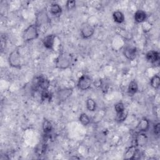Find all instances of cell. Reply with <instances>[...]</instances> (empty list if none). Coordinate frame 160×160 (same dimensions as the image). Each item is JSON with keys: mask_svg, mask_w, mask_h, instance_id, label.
Instances as JSON below:
<instances>
[{"mask_svg": "<svg viewBox=\"0 0 160 160\" xmlns=\"http://www.w3.org/2000/svg\"><path fill=\"white\" fill-rule=\"evenodd\" d=\"M73 59V56L71 53L61 51L55 59V66L59 69H66L72 64Z\"/></svg>", "mask_w": 160, "mask_h": 160, "instance_id": "1", "label": "cell"}, {"mask_svg": "<svg viewBox=\"0 0 160 160\" xmlns=\"http://www.w3.org/2000/svg\"><path fill=\"white\" fill-rule=\"evenodd\" d=\"M50 86L49 80L42 75L36 76L32 82V89L34 91H39L40 92L49 89Z\"/></svg>", "mask_w": 160, "mask_h": 160, "instance_id": "2", "label": "cell"}, {"mask_svg": "<svg viewBox=\"0 0 160 160\" xmlns=\"http://www.w3.org/2000/svg\"><path fill=\"white\" fill-rule=\"evenodd\" d=\"M39 26L36 24H32L28 26L22 32V39L25 42H29L37 39L39 36Z\"/></svg>", "mask_w": 160, "mask_h": 160, "instance_id": "3", "label": "cell"}, {"mask_svg": "<svg viewBox=\"0 0 160 160\" xmlns=\"http://www.w3.org/2000/svg\"><path fill=\"white\" fill-rule=\"evenodd\" d=\"M8 62L10 66L14 68H21V56L19 50L16 48L11 51L8 56Z\"/></svg>", "mask_w": 160, "mask_h": 160, "instance_id": "4", "label": "cell"}, {"mask_svg": "<svg viewBox=\"0 0 160 160\" xmlns=\"http://www.w3.org/2000/svg\"><path fill=\"white\" fill-rule=\"evenodd\" d=\"M92 84L91 78L88 74H82L78 79L77 86L79 89L81 91H86L89 89Z\"/></svg>", "mask_w": 160, "mask_h": 160, "instance_id": "5", "label": "cell"}, {"mask_svg": "<svg viewBox=\"0 0 160 160\" xmlns=\"http://www.w3.org/2000/svg\"><path fill=\"white\" fill-rule=\"evenodd\" d=\"M95 29L94 26H92L89 22H83L80 27V34L83 39L90 38L94 33Z\"/></svg>", "mask_w": 160, "mask_h": 160, "instance_id": "6", "label": "cell"}, {"mask_svg": "<svg viewBox=\"0 0 160 160\" xmlns=\"http://www.w3.org/2000/svg\"><path fill=\"white\" fill-rule=\"evenodd\" d=\"M73 89L72 88H64L60 89L56 93L57 99L59 102L67 100L72 94Z\"/></svg>", "mask_w": 160, "mask_h": 160, "instance_id": "7", "label": "cell"}, {"mask_svg": "<svg viewBox=\"0 0 160 160\" xmlns=\"http://www.w3.org/2000/svg\"><path fill=\"white\" fill-rule=\"evenodd\" d=\"M145 58L148 62L153 65L159 66V64L160 55L159 52L157 51L151 50L148 51L145 55Z\"/></svg>", "mask_w": 160, "mask_h": 160, "instance_id": "8", "label": "cell"}, {"mask_svg": "<svg viewBox=\"0 0 160 160\" xmlns=\"http://www.w3.org/2000/svg\"><path fill=\"white\" fill-rule=\"evenodd\" d=\"M49 18L47 14L46 9H42L39 11L36 15V24L40 27L42 25H44L48 22H49Z\"/></svg>", "mask_w": 160, "mask_h": 160, "instance_id": "9", "label": "cell"}, {"mask_svg": "<svg viewBox=\"0 0 160 160\" xmlns=\"http://www.w3.org/2000/svg\"><path fill=\"white\" fill-rule=\"evenodd\" d=\"M150 123L148 119L144 117L142 118L138 123L136 127L135 128V131L138 133L145 132L148 131L149 128Z\"/></svg>", "mask_w": 160, "mask_h": 160, "instance_id": "10", "label": "cell"}, {"mask_svg": "<svg viewBox=\"0 0 160 160\" xmlns=\"http://www.w3.org/2000/svg\"><path fill=\"white\" fill-rule=\"evenodd\" d=\"M123 55L129 61L134 60L137 55V49L134 46H126L122 51Z\"/></svg>", "mask_w": 160, "mask_h": 160, "instance_id": "11", "label": "cell"}, {"mask_svg": "<svg viewBox=\"0 0 160 160\" xmlns=\"http://www.w3.org/2000/svg\"><path fill=\"white\" fill-rule=\"evenodd\" d=\"M55 38H56V35L53 34H48L44 36L42 39V42L43 46L48 49L52 50L54 44Z\"/></svg>", "mask_w": 160, "mask_h": 160, "instance_id": "12", "label": "cell"}, {"mask_svg": "<svg viewBox=\"0 0 160 160\" xmlns=\"http://www.w3.org/2000/svg\"><path fill=\"white\" fill-rule=\"evenodd\" d=\"M148 18L147 14L142 10H137L134 14V19L137 23H144Z\"/></svg>", "mask_w": 160, "mask_h": 160, "instance_id": "13", "label": "cell"}, {"mask_svg": "<svg viewBox=\"0 0 160 160\" xmlns=\"http://www.w3.org/2000/svg\"><path fill=\"white\" fill-rule=\"evenodd\" d=\"M42 131L44 135H49L52 130V125L51 121L47 119H44L42 124Z\"/></svg>", "mask_w": 160, "mask_h": 160, "instance_id": "14", "label": "cell"}, {"mask_svg": "<svg viewBox=\"0 0 160 160\" xmlns=\"http://www.w3.org/2000/svg\"><path fill=\"white\" fill-rule=\"evenodd\" d=\"M49 12L52 15L59 16L61 15L62 12V8L58 3H52L50 5L49 7Z\"/></svg>", "mask_w": 160, "mask_h": 160, "instance_id": "15", "label": "cell"}, {"mask_svg": "<svg viewBox=\"0 0 160 160\" xmlns=\"http://www.w3.org/2000/svg\"><path fill=\"white\" fill-rule=\"evenodd\" d=\"M52 97H53V94L51 91H49V89L41 92L40 99L41 102H50L52 99Z\"/></svg>", "mask_w": 160, "mask_h": 160, "instance_id": "16", "label": "cell"}, {"mask_svg": "<svg viewBox=\"0 0 160 160\" xmlns=\"http://www.w3.org/2000/svg\"><path fill=\"white\" fill-rule=\"evenodd\" d=\"M138 91V84L135 80H132L128 87V93L129 96L134 95Z\"/></svg>", "mask_w": 160, "mask_h": 160, "instance_id": "17", "label": "cell"}, {"mask_svg": "<svg viewBox=\"0 0 160 160\" xmlns=\"http://www.w3.org/2000/svg\"><path fill=\"white\" fill-rule=\"evenodd\" d=\"M112 19L114 22L118 24L122 23L125 20L124 14L120 11H116L112 13Z\"/></svg>", "mask_w": 160, "mask_h": 160, "instance_id": "18", "label": "cell"}, {"mask_svg": "<svg viewBox=\"0 0 160 160\" xmlns=\"http://www.w3.org/2000/svg\"><path fill=\"white\" fill-rule=\"evenodd\" d=\"M148 140V138L146 136V134H144V132H140L138 133V136L135 139V143L136 146H143L145 145Z\"/></svg>", "mask_w": 160, "mask_h": 160, "instance_id": "19", "label": "cell"}, {"mask_svg": "<svg viewBox=\"0 0 160 160\" xmlns=\"http://www.w3.org/2000/svg\"><path fill=\"white\" fill-rule=\"evenodd\" d=\"M86 106L88 111L93 112L96 109L97 104L94 99H93L91 98H89L87 99L86 101Z\"/></svg>", "mask_w": 160, "mask_h": 160, "instance_id": "20", "label": "cell"}, {"mask_svg": "<svg viewBox=\"0 0 160 160\" xmlns=\"http://www.w3.org/2000/svg\"><path fill=\"white\" fill-rule=\"evenodd\" d=\"M136 148L134 146L129 147L127 151L125 152L124 155V158L126 159H134V154L136 152Z\"/></svg>", "mask_w": 160, "mask_h": 160, "instance_id": "21", "label": "cell"}, {"mask_svg": "<svg viewBox=\"0 0 160 160\" xmlns=\"http://www.w3.org/2000/svg\"><path fill=\"white\" fill-rule=\"evenodd\" d=\"M150 85L151 86L155 89H158L159 88L160 85V78L159 75L156 74L154 75L150 79Z\"/></svg>", "mask_w": 160, "mask_h": 160, "instance_id": "22", "label": "cell"}, {"mask_svg": "<svg viewBox=\"0 0 160 160\" xmlns=\"http://www.w3.org/2000/svg\"><path fill=\"white\" fill-rule=\"evenodd\" d=\"M79 121L81 122V124L84 126L88 125L90 122V119L89 116L84 112H82L79 115Z\"/></svg>", "mask_w": 160, "mask_h": 160, "instance_id": "23", "label": "cell"}, {"mask_svg": "<svg viewBox=\"0 0 160 160\" xmlns=\"http://www.w3.org/2000/svg\"><path fill=\"white\" fill-rule=\"evenodd\" d=\"M46 149V144L45 143H41L38 144L36 149V152L38 155H42L45 153Z\"/></svg>", "mask_w": 160, "mask_h": 160, "instance_id": "24", "label": "cell"}, {"mask_svg": "<svg viewBox=\"0 0 160 160\" xmlns=\"http://www.w3.org/2000/svg\"><path fill=\"white\" fill-rule=\"evenodd\" d=\"M114 110L116 113H121L125 111V106L122 102H118L114 105Z\"/></svg>", "mask_w": 160, "mask_h": 160, "instance_id": "25", "label": "cell"}, {"mask_svg": "<svg viewBox=\"0 0 160 160\" xmlns=\"http://www.w3.org/2000/svg\"><path fill=\"white\" fill-rule=\"evenodd\" d=\"M127 118V113L125 112V111L121 113H116L115 120L118 122H123Z\"/></svg>", "mask_w": 160, "mask_h": 160, "instance_id": "26", "label": "cell"}, {"mask_svg": "<svg viewBox=\"0 0 160 160\" xmlns=\"http://www.w3.org/2000/svg\"><path fill=\"white\" fill-rule=\"evenodd\" d=\"M76 5V1H67L66 2V8L68 10L70 11L75 8Z\"/></svg>", "mask_w": 160, "mask_h": 160, "instance_id": "27", "label": "cell"}, {"mask_svg": "<svg viewBox=\"0 0 160 160\" xmlns=\"http://www.w3.org/2000/svg\"><path fill=\"white\" fill-rule=\"evenodd\" d=\"M160 124L159 122L155 124L153 126V132H154V134L156 136H159V132H160Z\"/></svg>", "mask_w": 160, "mask_h": 160, "instance_id": "28", "label": "cell"}]
</instances>
